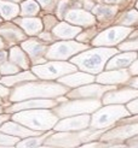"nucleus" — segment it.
Returning a JSON list of instances; mask_svg holds the SVG:
<instances>
[{
    "label": "nucleus",
    "mask_w": 138,
    "mask_h": 148,
    "mask_svg": "<svg viewBox=\"0 0 138 148\" xmlns=\"http://www.w3.org/2000/svg\"><path fill=\"white\" fill-rule=\"evenodd\" d=\"M32 70L38 78L51 81L76 71V66L74 64H69L65 62H51L42 65H34Z\"/></svg>",
    "instance_id": "nucleus-7"
},
{
    "label": "nucleus",
    "mask_w": 138,
    "mask_h": 148,
    "mask_svg": "<svg viewBox=\"0 0 138 148\" xmlns=\"http://www.w3.org/2000/svg\"><path fill=\"white\" fill-rule=\"evenodd\" d=\"M10 89L7 87H5L4 84H0V98L1 99H6L10 95Z\"/></svg>",
    "instance_id": "nucleus-34"
},
{
    "label": "nucleus",
    "mask_w": 138,
    "mask_h": 148,
    "mask_svg": "<svg viewBox=\"0 0 138 148\" xmlns=\"http://www.w3.org/2000/svg\"><path fill=\"white\" fill-rule=\"evenodd\" d=\"M22 48L26 51V53L29 56L31 60L34 64H38L44 62L42 57L45 56L46 51H47V46L44 41H38V40H27L24 42H22Z\"/></svg>",
    "instance_id": "nucleus-15"
},
{
    "label": "nucleus",
    "mask_w": 138,
    "mask_h": 148,
    "mask_svg": "<svg viewBox=\"0 0 138 148\" xmlns=\"http://www.w3.org/2000/svg\"><path fill=\"white\" fill-rule=\"evenodd\" d=\"M127 110L130 111V113L137 114V100H136V98H135V100L132 99V101L127 105Z\"/></svg>",
    "instance_id": "nucleus-35"
},
{
    "label": "nucleus",
    "mask_w": 138,
    "mask_h": 148,
    "mask_svg": "<svg viewBox=\"0 0 138 148\" xmlns=\"http://www.w3.org/2000/svg\"><path fill=\"white\" fill-rule=\"evenodd\" d=\"M130 65H131V68H130L128 73H130V75H137V60H136V59Z\"/></svg>",
    "instance_id": "nucleus-37"
},
{
    "label": "nucleus",
    "mask_w": 138,
    "mask_h": 148,
    "mask_svg": "<svg viewBox=\"0 0 138 148\" xmlns=\"http://www.w3.org/2000/svg\"><path fill=\"white\" fill-rule=\"evenodd\" d=\"M131 86H132V88H137V78L132 79V82H131Z\"/></svg>",
    "instance_id": "nucleus-41"
},
{
    "label": "nucleus",
    "mask_w": 138,
    "mask_h": 148,
    "mask_svg": "<svg viewBox=\"0 0 138 148\" xmlns=\"http://www.w3.org/2000/svg\"><path fill=\"white\" fill-rule=\"evenodd\" d=\"M12 1H19V0H12Z\"/></svg>",
    "instance_id": "nucleus-46"
},
{
    "label": "nucleus",
    "mask_w": 138,
    "mask_h": 148,
    "mask_svg": "<svg viewBox=\"0 0 138 148\" xmlns=\"http://www.w3.org/2000/svg\"><path fill=\"white\" fill-rule=\"evenodd\" d=\"M39 3H40L44 7H47V5H50V3H51V0H39Z\"/></svg>",
    "instance_id": "nucleus-40"
},
{
    "label": "nucleus",
    "mask_w": 138,
    "mask_h": 148,
    "mask_svg": "<svg viewBox=\"0 0 138 148\" xmlns=\"http://www.w3.org/2000/svg\"><path fill=\"white\" fill-rule=\"evenodd\" d=\"M10 62L15 65H17L18 68L22 69H28L29 68V58L27 57L26 52H23L19 47H12L10 49Z\"/></svg>",
    "instance_id": "nucleus-25"
},
{
    "label": "nucleus",
    "mask_w": 138,
    "mask_h": 148,
    "mask_svg": "<svg viewBox=\"0 0 138 148\" xmlns=\"http://www.w3.org/2000/svg\"><path fill=\"white\" fill-rule=\"evenodd\" d=\"M114 86L112 84H84V87H80L78 89L65 93L67 98H78V99H99L105 92L114 89Z\"/></svg>",
    "instance_id": "nucleus-10"
},
{
    "label": "nucleus",
    "mask_w": 138,
    "mask_h": 148,
    "mask_svg": "<svg viewBox=\"0 0 138 148\" xmlns=\"http://www.w3.org/2000/svg\"><path fill=\"white\" fill-rule=\"evenodd\" d=\"M3 111H4V108H3V106H0V113H1V112H3Z\"/></svg>",
    "instance_id": "nucleus-43"
},
{
    "label": "nucleus",
    "mask_w": 138,
    "mask_h": 148,
    "mask_svg": "<svg viewBox=\"0 0 138 148\" xmlns=\"http://www.w3.org/2000/svg\"><path fill=\"white\" fill-rule=\"evenodd\" d=\"M128 116V111L121 106L120 103H110V106H105L103 108H97L90 119L91 129H108L119 122L121 118Z\"/></svg>",
    "instance_id": "nucleus-5"
},
{
    "label": "nucleus",
    "mask_w": 138,
    "mask_h": 148,
    "mask_svg": "<svg viewBox=\"0 0 138 148\" xmlns=\"http://www.w3.org/2000/svg\"><path fill=\"white\" fill-rule=\"evenodd\" d=\"M94 77L92 73H86V72H75L71 75H65L60 77V83L64 84L65 87H79L84 84H89L94 81Z\"/></svg>",
    "instance_id": "nucleus-18"
},
{
    "label": "nucleus",
    "mask_w": 138,
    "mask_h": 148,
    "mask_svg": "<svg viewBox=\"0 0 138 148\" xmlns=\"http://www.w3.org/2000/svg\"><path fill=\"white\" fill-rule=\"evenodd\" d=\"M128 33H131V28L128 27H113L107 30L99 33L96 38L93 39L92 45L93 46H102V47H109L115 46L120 43L123 39L128 36Z\"/></svg>",
    "instance_id": "nucleus-9"
},
{
    "label": "nucleus",
    "mask_w": 138,
    "mask_h": 148,
    "mask_svg": "<svg viewBox=\"0 0 138 148\" xmlns=\"http://www.w3.org/2000/svg\"><path fill=\"white\" fill-rule=\"evenodd\" d=\"M40 7L39 5L36 4L35 1H32V0H29V1H26L22 4V12L21 14L22 16H34L39 12Z\"/></svg>",
    "instance_id": "nucleus-29"
},
{
    "label": "nucleus",
    "mask_w": 138,
    "mask_h": 148,
    "mask_svg": "<svg viewBox=\"0 0 138 148\" xmlns=\"http://www.w3.org/2000/svg\"><path fill=\"white\" fill-rule=\"evenodd\" d=\"M65 118V117H64ZM91 117L87 114H75V116H69L65 119H62L55 124V130L56 131H78V130H84L89 128Z\"/></svg>",
    "instance_id": "nucleus-11"
},
{
    "label": "nucleus",
    "mask_w": 138,
    "mask_h": 148,
    "mask_svg": "<svg viewBox=\"0 0 138 148\" xmlns=\"http://www.w3.org/2000/svg\"><path fill=\"white\" fill-rule=\"evenodd\" d=\"M102 102L97 99H79L73 101H64L61 105H57L53 108V113L58 118H64L69 116L91 113L99 108Z\"/></svg>",
    "instance_id": "nucleus-6"
},
{
    "label": "nucleus",
    "mask_w": 138,
    "mask_h": 148,
    "mask_svg": "<svg viewBox=\"0 0 138 148\" xmlns=\"http://www.w3.org/2000/svg\"><path fill=\"white\" fill-rule=\"evenodd\" d=\"M105 1H108V3H112V1H114V0H105Z\"/></svg>",
    "instance_id": "nucleus-44"
},
{
    "label": "nucleus",
    "mask_w": 138,
    "mask_h": 148,
    "mask_svg": "<svg viewBox=\"0 0 138 148\" xmlns=\"http://www.w3.org/2000/svg\"><path fill=\"white\" fill-rule=\"evenodd\" d=\"M49 135H51V132H47V134H44V135H34V136H28L24 137L23 141H18L16 143L17 147H38L41 146L42 142L49 137Z\"/></svg>",
    "instance_id": "nucleus-26"
},
{
    "label": "nucleus",
    "mask_w": 138,
    "mask_h": 148,
    "mask_svg": "<svg viewBox=\"0 0 138 148\" xmlns=\"http://www.w3.org/2000/svg\"><path fill=\"white\" fill-rule=\"evenodd\" d=\"M36 76L34 73H32L31 71H24V72H21L18 75H15V76H4L0 78V83L7 86V87H12L15 84H19V83H23L27 82V81H35Z\"/></svg>",
    "instance_id": "nucleus-23"
},
{
    "label": "nucleus",
    "mask_w": 138,
    "mask_h": 148,
    "mask_svg": "<svg viewBox=\"0 0 138 148\" xmlns=\"http://www.w3.org/2000/svg\"><path fill=\"white\" fill-rule=\"evenodd\" d=\"M18 142V137L5 134V132H0V145L1 146H13Z\"/></svg>",
    "instance_id": "nucleus-31"
},
{
    "label": "nucleus",
    "mask_w": 138,
    "mask_h": 148,
    "mask_svg": "<svg viewBox=\"0 0 138 148\" xmlns=\"http://www.w3.org/2000/svg\"><path fill=\"white\" fill-rule=\"evenodd\" d=\"M137 22V11L132 10L127 13H125L123 16L119 19V23L122 25H133Z\"/></svg>",
    "instance_id": "nucleus-30"
},
{
    "label": "nucleus",
    "mask_w": 138,
    "mask_h": 148,
    "mask_svg": "<svg viewBox=\"0 0 138 148\" xmlns=\"http://www.w3.org/2000/svg\"><path fill=\"white\" fill-rule=\"evenodd\" d=\"M137 58L136 52H130V53H123V54H118L115 56L114 58H112L109 63L105 66L107 70H112V69H125L127 66L132 63L135 59Z\"/></svg>",
    "instance_id": "nucleus-20"
},
{
    "label": "nucleus",
    "mask_w": 138,
    "mask_h": 148,
    "mask_svg": "<svg viewBox=\"0 0 138 148\" xmlns=\"http://www.w3.org/2000/svg\"><path fill=\"white\" fill-rule=\"evenodd\" d=\"M119 49L121 51H137V40H131V41H127V42H123L119 46Z\"/></svg>",
    "instance_id": "nucleus-33"
},
{
    "label": "nucleus",
    "mask_w": 138,
    "mask_h": 148,
    "mask_svg": "<svg viewBox=\"0 0 138 148\" xmlns=\"http://www.w3.org/2000/svg\"><path fill=\"white\" fill-rule=\"evenodd\" d=\"M65 19L69 23H74L78 25H83V27H89L94 24V17L91 13L83 11V10H69L65 14Z\"/></svg>",
    "instance_id": "nucleus-19"
},
{
    "label": "nucleus",
    "mask_w": 138,
    "mask_h": 148,
    "mask_svg": "<svg viewBox=\"0 0 138 148\" xmlns=\"http://www.w3.org/2000/svg\"><path fill=\"white\" fill-rule=\"evenodd\" d=\"M57 100H47V98H33V99H26L22 101H17V103H15L11 107L5 110L7 113L11 112H18V111L23 110H32V108H51L57 106Z\"/></svg>",
    "instance_id": "nucleus-12"
},
{
    "label": "nucleus",
    "mask_w": 138,
    "mask_h": 148,
    "mask_svg": "<svg viewBox=\"0 0 138 148\" xmlns=\"http://www.w3.org/2000/svg\"><path fill=\"white\" fill-rule=\"evenodd\" d=\"M81 32L78 27H71L67 23H58L53 27V35L58 39H73Z\"/></svg>",
    "instance_id": "nucleus-21"
},
{
    "label": "nucleus",
    "mask_w": 138,
    "mask_h": 148,
    "mask_svg": "<svg viewBox=\"0 0 138 148\" xmlns=\"http://www.w3.org/2000/svg\"><path fill=\"white\" fill-rule=\"evenodd\" d=\"M137 98L136 88H122V89H110L104 93V97L102 102L104 105H110V103H125Z\"/></svg>",
    "instance_id": "nucleus-13"
},
{
    "label": "nucleus",
    "mask_w": 138,
    "mask_h": 148,
    "mask_svg": "<svg viewBox=\"0 0 138 148\" xmlns=\"http://www.w3.org/2000/svg\"><path fill=\"white\" fill-rule=\"evenodd\" d=\"M5 47V43H4V41H3V39L0 38V51H1L3 48Z\"/></svg>",
    "instance_id": "nucleus-42"
},
{
    "label": "nucleus",
    "mask_w": 138,
    "mask_h": 148,
    "mask_svg": "<svg viewBox=\"0 0 138 148\" xmlns=\"http://www.w3.org/2000/svg\"><path fill=\"white\" fill-rule=\"evenodd\" d=\"M19 7L17 4H10L5 1H0V13L5 19H12L18 14Z\"/></svg>",
    "instance_id": "nucleus-27"
},
{
    "label": "nucleus",
    "mask_w": 138,
    "mask_h": 148,
    "mask_svg": "<svg viewBox=\"0 0 138 148\" xmlns=\"http://www.w3.org/2000/svg\"><path fill=\"white\" fill-rule=\"evenodd\" d=\"M7 62V52L0 51V65Z\"/></svg>",
    "instance_id": "nucleus-38"
},
{
    "label": "nucleus",
    "mask_w": 138,
    "mask_h": 148,
    "mask_svg": "<svg viewBox=\"0 0 138 148\" xmlns=\"http://www.w3.org/2000/svg\"><path fill=\"white\" fill-rule=\"evenodd\" d=\"M39 35V38L41 39V40H44V42H52L53 41V38L51 36V34L50 33H39L38 34Z\"/></svg>",
    "instance_id": "nucleus-36"
},
{
    "label": "nucleus",
    "mask_w": 138,
    "mask_h": 148,
    "mask_svg": "<svg viewBox=\"0 0 138 148\" xmlns=\"http://www.w3.org/2000/svg\"><path fill=\"white\" fill-rule=\"evenodd\" d=\"M0 23H1V18H0Z\"/></svg>",
    "instance_id": "nucleus-47"
},
{
    "label": "nucleus",
    "mask_w": 138,
    "mask_h": 148,
    "mask_svg": "<svg viewBox=\"0 0 138 148\" xmlns=\"http://www.w3.org/2000/svg\"><path fill=\"white\" fill-rule=\"evenodd\" d=\"M19 70V68L17 65L12 64L11 62H6L4 64L0 65V73H3V75H11V73H17Z\"/></svg>",
    "instance_id": "nucleus-32"
},
{
    "label": "nucleus",
    "mask_w": 138,
    "mask_h": 148,
    "mask_svg": "<svg viewBox=\"0 0 138 148\" xmlns=\"http://www.w3.org/2000/svg\"><path fill=\"white\" fill-rule=\"evenodd\" d=\"M87 48H89V46L75 41H60L53 43L50 48H47L45 58L51 59V60H65L71 56L76 54L78 52Z\"/></svg>",
    "instance_id": "nucleus-8"
},
{
    "label": "nucleus",
    "mask_w": 138,
    "mask_h": 148,
    "mask_svg": "<svg viewBox=\"0 0 138 148\" xmlns=\"http://www.w3.org/2000/svg\"><path fill=\"white\" fill-rule=\"evenodd\" d=\"M9 119V114H0V125Z\"/></svg>",
    "instance_id": "nucleus-39"
},
{
    "label": "nucleus",
    "mask_w": 138,
    "mask_h": 148,
    "mask_svg": "<svg viewBox=\"0 0 138 148\" xmlns=\"http://www.w3.org/2000/svg\"><path fill=\"white\" fill-rule=\"evenodd\" d=\"M68 92V87L60 83L52 82H28L19 83L16 88L10 92L9 100L11 102H17L26 99L33 98H58Z\"/></svg>",
    "instance_id": "nucleus-1"
},
{
    "label": "nucleus",
    "mask_w": 138,
    "mask_h": 148,
    "mask_svg": "<svg viewBox=\"0 0 138 148\" xmlns=\"http://www.w3.org/2000/svg\"><path fill=\"white\" fill-rule=\"evenodd\" d=\"M130 79V73L125 69L121 70H114L110 71L108 70L105 72H102L97 76V78H94V81H97L101 84H120L125 83Z\"/></svg>",
    "instance_id": "nucleus-16"
},
{
    "label": "nucleus",
    "mask_w": 138,
    "mask_h": 148,
    "mask_svg": "<svg viewBox=\"0 0 138 148\" xmlns=\"http://www.w3.org/2000/svg\"><path fill=\"white\" fill-rule=\"evenodd\" d=\"M107 129H89V130H78V132H58L55 135H49L46 138V146H58V147H75L86 143L91 140L99 138Z\"/></svg>",
    "instance_id": "nucleus-4"
},
{
    "label": "nucleus",
    "mask_w": 138,
    "mask_h": 148,
    "mask_svg": "<svg viewBox=\"0 0 138 148\" xmlns=\"http://www.w3.org/2000/svg\"><path fill=\"white\" fill-rule=\"evenodd\" d=\"M0 131L5 132V134L13 135L17 137H28V136H34V135H40L42 131H36L33 129H29L24 125H22L19 123H15V122H4L0 125Z\"/></svg>",
    "instance_id": "nucleus-17"
},
{
    "label": "nucleus",
    "mask_w": 138,
    "mask_h": 148,
    "mask_svg": "<svg viewBox=\"0 0 138 148\" xmlns=\"http://www.w3.org/2000/svg\"><path fill=\"white\" fill-rule=\"evenodd\" d=\"M0 35H3L7 41H11L10 43L17 42L26 38L23 32L19 30L17 27H15L11 23H7V24H4L3 27H0Z\"/></svg>",
    "instance_id": "nucleus-22"
},
{
    "label": "nucleus",
    "mask_w": 138,
    "mask_h": 148,
    "mask_svg": "<svg viewBox=\"0 0 138 148\" xmlns=\"http://www.w3.org/2000/svg\"><path fill=\"white\" fill-rule=\"evenodd\" d=\"M116 53H118L116 48L108 47H99L87 51L85 49V52L71 58V63L83 71L93 75V73H99L101 71H103L105 62Z\"/></svg>",
    "instance_id": "nucleus-3"
},
{
    "label": "nucleus",
    "mask_w": 138,
    "mask_h": 148,
    "mask_svg": "<svg viewBox=\"0 0 138 148\" xmlns=\"http://www.w3.org/2000/svg\"><path fill=\"white\" fill-rule=\"evenodd\" d=\"M116 12L115 6H108V5H98L93 7V13L98 16L99 18H108L112 17L113 14Z\"/></svg>",
    "instance_id": "nucleus-28"
},
{
    "label": "nucleus",
    "mask_w": 138,
    "mask_h": 148,
    "mask_svg": "<svg viewBox=\"0 0 138 148\" xmlns=\"http://www.w3.org/2000/svg\"><path fill=\"white\" fill-rule=\"evenodd\" d=\"M16 23L23 28L28 35H38L42 29L41 21L39 18H19L16 21Z\"/></svg>",
    "instance_id": "nucleus-24"
},
{
    "label": "nucleus",
    "mask_w": 138,
    "mask_h": 148,
    "mask_svg": "<svg viewBox=\"0 0 138 148\" xmlns=\"http://www.w3.org/2000/svg\"><path fill=\"white\" fill-rule=\"evenodd\" d=\"M1 103H3V101H1V98H0V105H1Z\"/></svg>",
    "instance_id": "nucleus-45"
},
{
    "label": "nucleus",
    "mask_w": 138,
    "mask_h": 148,
    "mask_svg": "<svg viewBox=\"0 0 138 148\" xmlns=\"http://www.w3.org/2000/svg\"><path fill=\"white\" fill-rule=\"evenodd\" d=\"M137 134V124L131 125H122L119 128H114L109 131H104L103 134L99 136V140L108 142H115V141H123V140H128Z\"/></svg>",
    "instance_id": "nucleus-14"
},
{
    "label": "nucleus",
    "mask_w": 138,
    "mask_h": 148,
    "mask_svg": "<svg viewBox=\"0 0 138 148\" xmlns=\"http://www.w3.org/2000/svg\"><path fill=\"white\" fill-rule=\"evenodd\" d=\"M12 119L24 127L36 131H46L53 129L58 122V117L53 111L45 108H32L18 111V113L12 116Z\"/></svg>",
    "instance_id": "nucleus-2"
}]
</instances>
